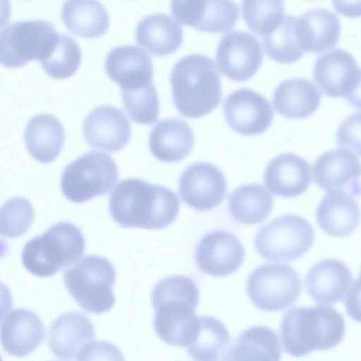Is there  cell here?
<instances>
[{
    "mask_svg": "<svg viewBox=\"0 0 361 361\" xmlns=\"http://www.w3.org/2000/svg\"><path fill=\"white\" fill-rule=\"evenodd\" d=\"M179 209L178 198L171 190L135 178L118 182L109 197L111 216L124 228H164Z\"/></svg>",
    "mask_w": 361,
    "mask_h": 361,
    "instance_id": "6da1fadb",
    "label": "cell"
},
{
    "mask_svg": "<svg viewBox=\"0 0 361 361\" xmlns=\"http://www.w3.org/2000/svg\"><path fill=\"white\" fill-rule=\"evenodd\" d=\"M199 300L197 283L190 277L176 275L159 281L151 294L157 336L166 343L185 348L197 322Z\"/></svg>",
    "mask_w": 361,
    "mask_h": 361,
    "instance_id": "7a4b0ae2",
    "label": "cell"
},
{
    "mask_svg": "<svg viewBox=\"0 0 361 361\" xmlns=\"http://www.w3.org/2000/svg\"><path fill=\"white\" fill-rule=\"evenodd\" d=\"M345 331L341 314L325 305L293 307L283 314L280 327L285 351L298 357L336 347Z\"/></svg>",
    "mask_w": 361,
    "mask_h": 361,
    "instance_id": "3957f363",
    "label": "cell"
},
{
    "mask_svg": "<svg viewBox=\"0 0 361 361\" xmlns=\"http://www.w3.org/2000/svg\"><path fill=\"white\" fill-rule=\"evenodd\" d=\"M170 83L173 104L185 117H202L221 102L220 75L207 56L192 54L181 58L171 70Z\"/></svg>",
    "mask_w": 361,
    "mask_h": 361,
    "instance_id": "277c9868",
    "label": "cell"
},
{
    "mask_svg": "<svg viewBox=\"0 0 361 361\" xmlns=\"http://www.w3.org/2000/svg\"><path fill=\"white\" fill-rule=\"evenodd\" d=\"M85 248L80 229L71 222L61 221L27 241L22 250L21 259L30 274L47 278L76 262Z\"/></svg>",
    "mask_w": 361,
    "mask_h": 361,
    "instance_id": "5b68a950",
    "label": "cell"
},
{
    "mask_svg": "<svg viewBox=\"0 0 361 361\" xmlns=\"http://www.w3.org/2000/svg\"><path fill=\"white\" fill-rule=\"evenodd\" d=\"M63 276L68 293L86 312L102 314L114 307L116 300L113 286L116 273L106 257L85 255L65 269Z\"/></svg>",
    "mask_w": 361,
    "mask_h": 361,
    "instance_id": "8992f818",
    "label": "cell"
},
{
    "mask_svg": "<svg viewBox=\"0 0 361 361\" xmlns=\"http://www.w3.org/2000/svg\"><path fill=\"white\" fill-rule=\"evenodd\" d=\"M59 35L53 23L48 20L11 22L1 29V63L8 68L23 66L31 60L41 63L54 51Z\"/></svg>",
    "mask_w": 361,
    "mask_h": 361,
    "instance_id": "52a82bcc",
    "label": "cell"
},
{
    "mask_svg": "<svg viewBox=\"0 0 361 361\" xmlns=\"http://www.w3.org/2000/svg\"><path fill=\"white\" fill-rule=\"evenodd\" d=\"M118 176L116 164L109 155L91 151L65 167L60 180L61 190L71 202L82 203L109 192Z\"/></svg>",
    "mask_w": 361,
    "mask_h": 361,
    "instance_id": "ba28073f",
    "label": "cell"
},
{
    "mask_svg": "<svg viewBox=\"0 0 361 361\" xmlns=\"http://www.w3.org/2000/svg\"><path fill=\"white\" fill-rule=\"evenodd\" d=\"M314 238V229L307 219L288 214L261 226L254 244L265 259L290 262L303 256L312 247Z\"/></svg>",
    "mask_w": 361,
    "mask_h": 361,
    "instance_id": "9c48e42d",
    "label": "cell"
},
{
    "mask_svg": "<svg viewBox=\"0 0 361 361\" xmlns=\"http://www.w3.org/2000/svg\"><path fill=\"white\" fill-rule=\"evenodd\" d=\"M302 283L298 272L290 265L267 263L256 267L249 275L246 291L258 309L267 312L284 310L295 302Z\"/></svg>",
    "mask_w": 361,
    "mask_h": 361,
    "instance_id": "30bf717a",
    "label": "cell"
},
{
    "mask_svg": "<svg viewBox=\"0 0 361 361\" xmlns=\"http://www.w3.org/2000/svg\"><path fill=\"white\" fill-rule=\"evenodd\" d=\"M263 60L262 45L245 31L226 33L219 42L216 62L221 73L235 81H244L259 70Z\"/></svg>",
    "mask_w": 361,
    "mask_h": 361,
    "instance_id": "8fae6325",
    "label": "cell"
},
{
    "mask_svg": "<svg viewBox=\"0 0 361 361\" xmlns=\"http://www.w3.org/2000/svg\"><path fill=\"white\" fill-rule=\"evenodd\" d=\"M226 181L222 171L212 164L197 162L182 173L178 192L183 202L198 211L212 209L225 198Z\"/></svg>",
    "mask_w": 361,
    "mask_h": 361,
    "instance_id": "7c38bea8",
    "label": "cell"
},
{
    "mask_svg": "<svg viewBox=\"0 0 361 361\" xmlns=\"http://www.w3.org/2000/svg\"><path fill=\"white\" fill-rule=\"evenodd\" d=\"M361 163L350 151L338 148L321 154L313 165V179L325 191L361 195Z\"/></svg>",
    "mask_w": 361,
    "mask_h": 361,
    "instance_id": "4fadbf2b",
    "label": "cell"
},
{
    "mask_svg": "<svg viewBox=\"0 0 361 361\" xmlns=\"http://www.w3.org/2000/svg\"><path fill=\"white\" fill-rule=\"evenodd\" d=\"M224 114L229 126L245 135L264 133L274 116L270 103L257 92L247 88L233 91L226 98Z\"/></svg>",
    "mask_w": 361,
    "mask_h": 361,
    "instance_id": "5bb4252c",
    "label": "cell"
},
{
    "mask_svg": "<svg viewBox=\"0 0 361 361\" xmlns=\"http://www.w3.org/2000/svg\"><path fill=\"white\" fill-rule=\"evenodd\" d=\"M245 250L232 233L217 230L208 233L198 242L195 261L199 269L209 276L224 277L238 269L244 260Z\"/></svg>",
    "mask_w": 361,
    "mask_h": 361,
    "instance_id": "9a60e30c",
    "label": "cell"
},
{
    "mask_svg": "<svg viewBox=\"0 0 361 361\" xmlns=\"http://www.w3.org/2000/svg\"><path fill=\"white\" fill-rule=\"evenodd\" d=\"M171 13L184 25L207 32L232 29L239 17V6L232 1H173Z\"/></svg>",
    "mask_w": 361,
    "mask_h": 361,
    "instance_id": "2e32d148",
    "label": "cell"
},
{
    "mask_svg": "<svg viewBox=\"0 0 361 361\" xmlns=\"http://www.w3.org/2000/svg\"><path fill=\"white\" fill-rule=\"evenodd\" d=\"M82 132L91 147L114 152L128 144L131 136V127L121 109L112 105H101L87 114Z\"/></svg>",
    "mask_w": 361,
    "mask_h": 361,
    "instance_id": "e0dca14e",
    "label": "cell"
},
{
    "mask_svg": "<svg viewBox=\"0 0 361 361\" xmlns=\"http://www.w3.org/2000/svg\"><path fill=\"white\" fill-rule=\"evenodd\" d=\"M360 69L353 56L336 48L317 59L313 78L323 92L332 97H347L357 85Z\"/></svg>",
    "mask_w": 361,
    "mask_h": 361,
    "instance_id": "ac0fdd59",
    "label": "cell"
},
{
    "mask_svg": "<svg viewBox=\"0 0 361 361\" xmlns=\"http://www.w3.org/2000/svg\"><path fill=\"white\" fill-rule=\"evenodd\" d=\"M108 77L123 89H135L152 82L154 66L149 54L135 45L111 49L104 61Z\"/></svg>",
    "mask_w": 361,
    "mask_h": 361,
    "instance_id": "d6986e66",
    "label": "cell"
},
{
    "mask_svg": "<svg viewBox=\"0 0 361 361\" xmlns=\"http://www.w3.org/2000/svg\"><path fill=\"white\" fill-rule=\"evenodd\" d=\"M44 326L39 317L30 310L10 311L1 324V343L9 355L23 357L32 353L43 341Z\"/></svg>",
    "mask_w": 361,
    "mask_h": 361,
    "instance_id": "ffe728a7",
    "label": "cell"
},
{
    "mask_svg": "<svg viewBox=\"0 0 361 361\" xmlns=\"http://www.w3.org/2000/svg\"><path fill=\"white\" fill-rule=\"evenodd\" d=\"M94 335V326L85 314L68 312L57 317L50 324L48 346L56 357L71 360L93 340Z\"/></svg>",
    "mask_w": 361,
    "mask_h": 361,
    "instance_id": "44dd1931",
    "label": "cell"
},
{
    "mask_svg": "<svg viewBox=\"0 0 361 361\" xmlns=\"http://www.w3.org/2000/svg\"><path fill=\"white\" fill-rule=\"evenodd\" d=\"M264 182L276 195L293 198L302 194L311 183V166L301 157L283 153L272 159L264 173Z\"/></svg>",
    "mask_w": 361,
    "mask_h": 361,
    "instance_id": "7402d4cb",
    "label": "cell"
},
{
    "mask_svg": "<svg viewBox=\"0 0 361 361\" xmlns=\"http://www.w3.org/2000/svg\"><path fill=\"white\" fill-rule=\"evenodd\" d=\"M348 266L336 259L321 260L307 271L305 285L309 295L324 304L341 302L353 282Z\"/></svg>",
    "mask_w": 361,
    "mask_h": 361,
    "instance_id": "603a6c76",
    "label": "cell"
},
{
    "mask_svg": "<svg viewBox=\"0 0 361 361\" xmlns=\"http://www.w3.org/2000/svg\"><path fill=\"white\" fill-rule=\"evenodd\" d=\"M194 134L189 124L178 118H169L158 121L149 136L152 154L164 162H178L192 151Z\"/></svg>",
    "mask_w": 361,
    "mask_h": 361,
    "instance_id": "cb8c5ba5",
    "label": "cell"
},
{
    "mask_svg": "<svg viewBox=\"0 0 361 361\" xmlns=\"http://www.w3.org/2000/svg\"><path fill=\"white\" fill-rule=\"evenodd\" d=\"M319 227L333 237H345L358 227L361 212L353 197L343 192L335 191L326 194L316 211Z\"/></svg>",
    "mask_w": 361,
    "mask_h": 361,
    "instance_id": "d4e9b609",
    "label": "cell"
},
{
    "mask_svg": "<svg viewBox=\"0 0 361 361\" xmlns=\"http://www.w3.org/2000/svg\"><path fill=\"white\" fill-rule=\"evenodd\" d=\"M23 139L29 154L38 162L47 164L59 155L65 142V130L53 115L39 114L27 123Z\"/></svg>",
    "mask_w": 361,
    "mask_h": 361,
    "instance_id": "484cf974",
    "label": "cell"
},
{
    "mask_svg": "<svg viewBox=\"0 0 361 361\" xmlns=\"http://www.w3.org/2000/svg\"><path fill=\"white\" fill-rule=\"evenodd\" d=\"M136 42L156 56L169 55L178 50L183 34L181 26L165 13L145 16L137 23Z\"/></svg>",
    "mask_w": 361,
    "mask_h": 361,
    "instance_id": "4316f807",
    "label": "cell"
},
{
    "mask_svg": "<svg viewBox=\"0 0 361 361\" xmlns=\"http://www.w3.org/2000/svg\"><path fill=\"white\" fill-rule=\"evenodd\" d=\"M297 31L305 51L319 53L336 45L341 25L337 16L329 10L313 8L298 18Z\"/></svg>",
    "mask_w": 361,
    "mask_h": 361,
    "instance_id": "83f0119b",
    "label": "cell"
},
{
    "mask_svg": "<svg viewBox=\"0 0 361 361\" xmlns=\"http://www.w3.org/2000/svg\"><path fill=\"white\" fill-rule=\"evenodd\" d=\"M322 98L319 88L311 81L300 78H289L276 87L272 103L277 112L289 118H300L313 114Z\"/></svg>",
    "mask_w": 361,
    "mask_h": 361,
    "instance_id": "f1b7e54d",
    "label": "cell"
},
{
    "mask_svg": "<svg viewBox=\"0 0 361 361\" xmlns=\"http://www.w3.org/2000/svg\"><path fill=\"white\" fill-rule=\"evenodd\" d=\"M282 350L278 335L264 326L244 330L225 354L224 361H280Z\"/></svg>",
    "mask_w": 361,
    "mask_h": 361,
    "instance_id": "f546056e",
    "label": "cell"
},
{
    "mask_svg": "<svg viewBox=\"0 0 361 361\" xmlns=\"http://www.w3.org/2000/svg\"><path fill=\"white\" fill-rule=\"evenodd\" d=\"M61 14L66 28L82 37H99L109 27L108 11L97 1H66L62 6Z\"/></svg>",
    "mask_w": 361,
    "mask_h": 361,
    "instance_id": "4dcf8cb0",
    "label": "cell"
},
{
    "mask_svg": "<svg viewBox=\"0 0 361 361\" xmlns=\"http://www.w3.org/2000/svg\"><path fill=\"white\" fill-rule=\"evenodd\" d=\"M230 341L229 331L221 321L202 316L185 348L194 361H221Z\"/></svg>",
    "mask_w": 361,
    "mask_h": 361,
    "instance_id": "1f68e13d",
    "label": "cell"
},
{
    "mask_svg": "<svg viewBox=\"0 0 361 361\" xmlns=\"http://www.w3.org/2000/svg\"><path fill=\"white\" fill-rule=\"evenodd\" d=\"M230 214L237 221L255 224L264 221L273 208L271 195L259 184L238 187L228 197Z\"/></svg>",
    "mask_w": 361,
    "mask_h": 361,
    "instance_id": "d6a6232c",
    "label": "cell"
},
{
    "mask_svg": "<svg viewBox=\"0 0 361 361\" xmlns=\"http://www.w3.org/2000/svg\"><path fill=\"white\" fill-rule=\"evenodd\" d=\"M298 17L285 16L279 27L264 37L267 54L280 63H290L298 60L305 52L300 45L297 31Z\"/></svg>",
    "mask_w": 361,
    "mask_h": 361,
    "instance_id": "836d02e7",
    "label": "cell"
},
{
    "mask_svg": "<svg viewBox=\"0 0 361 361\" xmlns=\"http://www.w3.org/2000/svg\"><path fill=\"white\" fill-rule=\"evenodd\" d=\"M242 11L250 29L263 37L275 30L285 17L282 1H243Z\"/></svg>",
    "mask_w": 361,
    "mask_h": 361,
    "instance_id": "e575fe53",
    "label": "cell"
},
{
    "mask_svg": "<svg viewBox=\"0 0 361 361\" xmlns=\"http://www.w3.org/2000/svg\"><path fill=\"white\" fill-rule=\"evenodd\" d=\"M121 94L125 110L132 121L145 125L157 121L159 102L153 82L138 88L121 90Z\"/></svg>",
    "mask_w": 361,
    "mask_h": 361,
    "instance_id": "d590c367",
    "label": "cell"
},
{
    "mask_svg": "<svg viewBox=\"0 0 361 361\" xmlns=\"http://www.w3.org/2000/svg\"><path fill=\"white\" fill-rule=\"evenodd\" d=\"M81 58V50L76 41L68 35L60 33L54 51L40 63L49 76L64 79L77 71Z\"/></svg>",
    "mask_w": 361,
    "mask_h": 361,
    "instance_id": "8d00e7d4",
    "label": "cell"
},
{
    "mask_svg": "<svg viewBox=\"0 0 361 361\" xmlns=\"http://www.w3.org/2000/svg\"><path fill=\"white\" fill-rule=\"evenodd\" d=\"M34 219L32 203L23 197L8 199L1 207L0 231L2 236L9 238L23 235Z\"/></svg>",
    "mask_w": 361,
    "mask_h": 361,
    "instance_id": "74e56055",
    "label": "cell"
},
{
    "mask_svg": "<svg viewBox=\"0 0 361 361\" xmlns=\"http://www.w3.org/2000/svg\"><path fill=\"white\" fill-rule=\"evenodd\" d=\"M337 144L361 157V112L346 117L336 132Z\"/></svg>",
    "mask_w": 361,
    "mask_h": 361,
    "instance_id": "f35d334b",
    "label": "cell"
},
{
    "mask_svg": "<svg viewBox=\"0 0 361 361\" xmlns=\"http://www.w3.org/2000/svg\"><path fill=\"white\" fill-rule=\"evenodd\" d=\"M77 361H126L121 350L105 341H94L82 348Z\"/></svg>",
    "mask_w": 361,
    "mask_h": 361,
    "instance_id": "ab89813d",
    "label": "cell"
},
{
    "mask_svg": "<svg viewBox=\"0 0 361 361\" xmlns=\"http://www.w3.org/2000/svg\"><path fill=\"white\" fill-rule=\"evenodd\" d=\"M345 306L348 316L361 323V271L348 290Z\"/></svg>",
    "mask_w": 361,
    "mask_h": 361,
    "instance_id": "60d3db41",
    "label": "cell"
},
{
    "mask_svg": "<svg viewBox=\"0 0 361 361\" xmlns=\"http://www.w3.org/2000/svg\"><path fill=\"white\" fill-rule=\"evenodd\" d=\"M337 12L342 15L355 17L361 16V1H333Z\"/></svg>",
    "mask_w": 361,
    "mask_h": 361,
    "instance_id": "b9f144b4",
    "label": "cell"
},
{
    "mask_svg": "<svg viewBox=\"0 0 361 361\" xmlns=\"http://www.w3.org/2000/svg\"><path fill=\"white\" fill-rule=\"evenodd\" d=\"M345 98L353 106L361 110V69L357 85L350 94L345 97Z\"/></svg>",
    "mask_w": 361,
    "mask_h": 361,
    "instance_id": "7bdbcfd3",
    "label": "cell"
}]
</instances>
